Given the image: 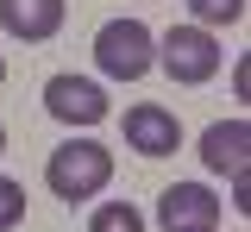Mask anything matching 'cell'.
<instances>
[{"mask_svg":"<svg viewBox=\"0 0 251 232\" xmlns=\"http://www.w3.org/2000/svg\"><path fill=\"white\" fill-rule=\"evenodd\" d=\"M44 182H50V195L57 201H94L107 182H113V151L107 144H94V138H63L57 151H50V163H44Z\"/></svg>","mask_w":251,"mask_h":232,"instance_id":"obj_1","label":"cell"},{"mask_svg":"<svg viewBox=\"0 0 251 232\" xmlns=\"http://www.w3.org/2000/svg\"><path fill=\"white\" fill-rule=\"evenodd\" d=\"M94 63L100 75H113V82H145L157 63V38L145 19H107L100 32H94Z\"/></svg>","mask_w":251,"mask_h":232,"instance_id":"obj_2","label":"cell"},{"mask_svg":"<svg viewBox=\"0 0 251 232\" xmlns=\"http://www.w3.org/2000/svg\"><path fill=\"white\" fill-rule=\"evenodd\" d=\"M157 63H163V75L170 82H182V88H195V82H214L220 63H226V50H220V38L207 32V25H170V32L157 38Z\"/></svg>","mask_w":251,"mask_h":232,"instance_id":"obj_3","label":"cell"},{"mask_svg":"<svg viewBox=\"0 0 251 232\" xmlns=\"http://www.w3.org/2000/svg\"><path fill=\"white\" fill-rule=\"evenodd\" d=\"M44 107L63 126H100L107 119V88L88 82V75H50L44 82Z\"/></svg>","mask_w":251,"mask_h":232,"instance_id":"obj_4","label":"cell"},{"mask_svg":"<svg viewBox=\"0 0 251 232\" xmlns=\"http://www.w3.org/2000/svg\"><path fill=\"white\" fill-rule=\"evenodd\" d=\"M126 151H138V157H170V151H182V119H176L170 107H157V100L126 107Z\"/></svg>","mask_w":251,"mask_h":232,"instance_id":"obj_5","label":"cell"},{"mask_svg":"<svg viewBox=\"0 0 251 232\" xmlns=\"http://www.w3.org/2000/svg\"><path fill=\"white\" fill-rule=\"evenodd\" d=\"M157 226L163 232H195V226H220V195L207 182H176L157 201Z\"/></svg>","mask_w":251,"mask_h":232,"instance_id":"obj_6","label":"cell"},{"mask_svg":"<svg viewBox=\"0 0 251 232\" xmlns=\"http://www.w3.org/2000/svg\"><path fill=\"white\" fill-rule=\"evenodd\" d=\"M63 0H0V25L6 38H25V44H44V38L63 32Z\"/></svg>","mask_w":251,"mask_h":232,"instance_id":"obj_7","label":"cell"},{"mask_svg":"<svg viewBox=\"0 0 251 232\" xmlns=\"http://www.w3.org/2000/svg\"><path fill=\"white\" fill-rule=\"evenodd\" d=\"M201 163L214 169V176L245 169L251 163V126H245V119H214V126L201 132Z\"/></svg>","mask_w":251,"mask_h":232,"instance_id":"obj_8","label":"cell"},{"mask_svg":"<svg viewBox=\"0 0 251 232\" xmlns=\"http://www.w3.org/2000/svg\"><path fill=\"white\" fill-rule=\"evenodd\" d=\"M88 232H145V213H138L132 201H100L94 220H88Z\"/></svg>","mask_w":251,"mask_h":232,"instance_id":"obj_9","label":"cell"},{"mask_svg":"<svg viewBox=\"0 0 251 232\" xmlns=\"http://www.w3.org/2000/svg\"><path fill=\"white\" fill-rule=\"evenodd\" d=\"M188 19L207 25V32H214V25H239V19H245V0H188Z\"/></svg>","mask_w":251,"mask_h":232,"instance_id":"obj_10","label":"cell"},{"mask_svg":"<svg viewBox=\"0 0 251 232\" xmlns=\"http://www.w3.org/2000/svg\"><path fill=\"white\" fill-rule=\"evenodd\" d=\"M19 220H25V182L0 176V232H13Z\"/></svg>","mask_w":251,"mask_h":232,"instance_id":"obj_11","label":"cell"},{"mask_svg":"<svg viewBox=\"0 0 251 232\" xmlns=\"http://www.w3.org/2000/svg\"><path fill=\"white\" fill-rule=\"evenodd\" d=\"M232 207H239V213L251 207V176H245V169H232Z\"/></svg>","mask_w":251,"mask_h":232,"instance_id":"obj_12","label":"cell"},{"mask_svg":"<svg viewBox=\"0 0 251 232\" xmlns=\"http://www.w3.org/2000/svg\"><path fill=\"white\" fill-rule=\"evenodd\" d=\"M0 157H6V126H0Z\"/></svg>","mask_w":251,"mask_h":232,"instance_id":"obj_13","label":"cell"},{"mask_svg":"<svg viewBox=\"0 0 251 232\" xmlns=\"http://www.w3.org/2000/svg\"><path fill=\"white\" fill-rule=\"evenodd\" d=\"M0 82H6V57H0Z\"/></svg>","mask_w":251,"mask_h":232,"instance_id":"obj_14","label":"cell"},{"mask_svg":"<svg viewBox=\"0 0 251 232\" xmlns=\"http://www.w3.org/2000/svg\"><path fill=\"white\" fill-rule=\"evenodd\" d=\"M195 232H220V226H195Z\"/></svg>","mask_w":251,"mask_h":232,"instance_id":"obj_15","label":"cell"}]
</instances>
